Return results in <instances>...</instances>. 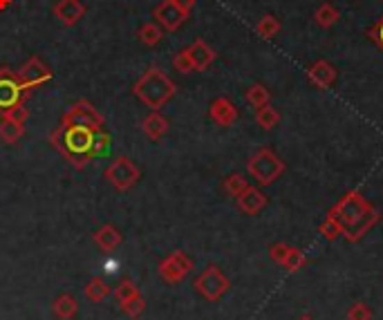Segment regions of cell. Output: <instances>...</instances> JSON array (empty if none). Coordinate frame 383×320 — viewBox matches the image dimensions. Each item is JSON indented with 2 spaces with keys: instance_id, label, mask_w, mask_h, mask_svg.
<instances>
[{
  "instance_id": "obj_4",
  "label": "cell",
  "mask_w": 383,
  "mask_h": 320,
  "mask_svg": "<svg viewBox=\"0 0 383 320\" xmlns=\"http://www.w3.org/2000/svg\"><path fill=\"white\" fill-rule=\"evenodd\" d=\"M247 170L260 186H271L276 179H280L285 175V162L271 148H260L258 153H253L249 157Z\"/></svg>"
},
{
  "instance_id": "obj_8",
  "label": "cell",
  "mask_w": 383,
  "mask_h": 320,
  "mask_svg": "<svg viewBox=\"0 0 383 320\" xmlns=\"http://www.w3.org/2000/svg\"><path fill=\"white\" fill-rule=\"evenodd\" d=\"M195 269L193 260L188 258L184 251H170L166 258L159 260L157 264V273L166 284H179L188 278V273Z\"/></svg>"
},
{
  "instance_id": "obj_7",
  "label": "cell",
  "mask_w": 383,
  "mask_h": 320,
  "mask_svg": "<svg viewBox=\"0 0 383 320\" xmlns=\"http://www.w3.org/2000/svg\"><path fill=\"white\" fill-rule=\"evenodd\" d=\"M29 94L31 92L18 79L16 72H12L7 66L0 68V114H5L14 105L25 103Z\"/></svg>"
},
{
  "instance_id": "obj_25",
  "label": "cell",
  "mask_w": 383,
  "mask_h": 320,
  "mask_svg": "<svg viewBox=\"0 0 383 320\" xmlns=\"http://www.w3.org/2000/svg\"><path fill=\"white\" fill-rule=\"evenodd\" d=\"M137 36H140V40L144 43L146 47H155L157 43L164 38V29L159 27L157 23H144L140 27V31H137Z\"/></svg>"
},
{
  "instance_id": "obj_3",
  "label": "cell",
  "mask_w": 383,
  "mask_h": 320,
  "mask_svg": "<svg viewBox=\"0 0 383 320\" xmlns=\"http://www.w3.org/2000/svg\"><path fill=\"white\" fill-rule=\"evenodd\" d=\"M175 83L159 68H148L133 85V94L151 110H162L175 97Z\"/></svg>"
},
{
  "instance_id": "obj_16",
  "label": "cell",
  "mask_w": 383,
  "mask_h": 320,
  "mask_svg": "<svg viewBox=\"0 0 383 320\" xmlns=\"http://www.w3.org/2000/svg\"><path fill=\"white\" fill-rule=\"evenodd\" d=\"M307 79H310V83L316 85L318 90H329L336 81V70L332 63L316 61L314 66L307 70Z\"/></svg>"
},
{
  "instance_id": "obj_26",
  "label": "cell",
  "mask_w": 383,
  "mask_h": 320,
  "mask_svg": "<svg viewBox=\"0 0 383 320\" xmlns=\"http://www.w3.org/2000/svg\"><path fill=\"white\" fill-rule=\"evenodd\" d=\"M247 186H249V181H247V177H244L242 173H231L229 177H225V181H222V188H225V193L229 197H233V199H236Z\"/></svg>"
},
{
  "instance_id": "obj_1",
  "label": "cell",
  "mask_w": 383,
  "mask_h": 320,
  "mask_svg": "<svg viewBox=\"0 0 383 320\" xmlns=\"http://www.w3.org/2000/svg\"><path fill=\"white\" fill-rule=\"evenodd\" d=\"M329 215H334L340 222L343 238L352 244L363 240L381 222V213L370 204V199L361 193V190H347V193L329 208Z\"/></svg>"
},
{
  "instance_id": "obj_21",
  "label": "cell",
  "mask_w": 383,
  "mask_h": 320,
  "mask_svg": "<svg viewBox=\"0 0 383 320\" xmlns=\"http://www.w3.org/2000/svg\"><path fill=\"white\" fill-rule=\"evenodd\" d=\"M83 296L88 298L90 303L101 305V303H105L112 296V289H110V284L105 282L103 278H90V282L83 287Z\"/></svg>"
},
{
  "instance_id": "obj_22",
  "label": "cell",
  "mask_w": 383,
  "mask_h": 320,
  "mask_svg": "<svg viewBox=\"0 0 383 320\" xmlns=\"http://www.w3.org/2000/svg\"><path fill=\"white\" fill-rule=\"evenodd\" d=\"M244 99H247V103L251 105V108H262V105H269V101H271V92L264 88V85H260V83H255V85H251V88L244 92Z\"/></svg>"
},
{
  "instance_id": "obj_18",
  "label": "cell",
  "mask_w": 383,
  "mask_h": 320,
  "mask_svg": "<svg viewBox=\"0 0 383 320\" xmlns=\"http://www.w3.org/2000/svg\"><path fill=\"white\" fill-rule=\"evenodd\" d=\"M168 119L159 112V110H153L151 114L146 116V119L142 121V132L148 137L151 142H159L162 137L168 132Z\"/></svg>"
},
{
  "instance_id": "obj_17",
  "label": "cell",
  "mask_w": 383,
  "mask_h": 320,
  "mask_svg": "<svg viewBox=\"0 0 383 320\" xmlns=\"http://www.w3.org/2000/svg\"><path fill=\"white\" fill-rule=\"evenodd\" d=\"M92 242L97 244L103 253H112L114 249L121 247L123 236H121V231L114 227V224H103V227L97 229V233L92 236Z\"/></svg>"
},
{
  "instance_id": "obj_11",
  "label": "cell",
  "mask_w": 383,
  "mask_h": 320,
  "mask_svg": "<svg viewBox=\"0 0 383 320\" xmlns=\"http://www.w3.org/2000/svg\"><path fill=\"white\" fill-rule=\"evenodd\" d=\"M16 74H18V79L23 81V85H25L29 92L40 88V85H45L52 79V70L38 56H29L23 63V68H20Z\"/></svg>"
},
{
  "instance_id": "obj_10",
  "label": "cell",
  "mask_w": 383,
  "mask_h": 320,
  "mask_svg": "<svg viewBox=\"0 0 383 320\" xmlns=\"http://www.w3.org/2000/svg\"><path fill=\"white\" fill-rule=\"evenodd\" d=\"M188 16H190L188 12H184L182 7L175 5V0H162V3L153 9L155 23L164 31H177L188 20Z\"/></svg>"
},
{
  "instance_id": "obj_37",
  "label": "cell",
  "mask_w": 383,
  "mask_h": 320,
  "mask_svg": "<svg viewBox=\"0 0 383 320\" xmlns=\"http://www.w3.org/2000/svg\"><path fill=\"white\" fill-rule=\"evenodd\" d=\"M287 251H290V244H285V242H278V244H271V249H269V258L276 262V264H280L285 262L287 258Z\"/></svg>"
},
{
  "instance_id": "obj_32",
  "label": "cell",
  "mask_w": 383,
  "mask_h": 320,
  "mask_svg": "<svg viewBox=\"0 0 383 320\" xmlns=\"http://www.w3.org/2000/svg\"><path fill=\"white\" fill-rule=\"evenodd\" d=\"M173 68H175V72H179V74H190V72H195L193 61H190V56H188V49H179L177 54L173 56Z\"/></svg>"
},
{
  "instance_id": "obj_15",
  "label": "cell",
  "mask_w": 383,
  "mask_h": 320,
  "mask_svg": "<svg viewBox=\"0 0 383 320\" xmlns=\"http://www.w3.org/2000/svg\"><path fill=\"white\" fill-rule=\"evenodd\" d=\"M186 49H188L190 61H193L195 72H204V70H209V68L213 66V61H216V49H213V47L209 45V43H206V40H202V38L193 40Z\"/></svg>"
},
{
  "instance_id": "obj_24",
  "label": "cell",
  "mask_w": 383,
  "mask_h": 320,
  "mask_svg": "<svg viewBox=\"0 0 383 320\" xmlns=\"http://www.w3.org/2000/svg\"><path fill=\"white\" fill-rule=\"evenodd\" d=\"M255 123H258L262 130H273V128L280 123V112L271 108V105H262V108L255 110Z\"/></svg>"
},
{
  "instance_id": "obj_36",
  "label": "cell",
  "mask_w": 383,
  "mask_h": 320,
  "mask_svg": "<svg viewBox=\"0 0 383 320\" xmlns=\"http://www.w3.org/2000/svg\"><path fill=\"white\" fill-rule=\"evenodd\" d=\"M368 38L375 43V45L383 52V16L377 20L375 25H372L370 29H368Z\"/></svg>"
},
{
  "instance_id": "obj_12",
  "label": "cell",
  "mask_w": 383,
  "mask_h": 320,
  "mask_svg": "<svg viewBox=\"0 0 383 320\" xmlns=\"http://www.w3.org/2000/svg\"><path fill=\"white\" fill-rule=\"evenodd\" d=\"M209 116H211V121L216 123V125L229 128V125H233V123L238 121L240 112H238L236 103H233L231 99L220 97L216 101H211V105H209Z\"/></svg>"
},
{
  "instance_id": "obj_34",
  "label": "cell",
  "mask_w": 383,
  "mask_h": 320,
  "mask_svg": "<svg viewBox=\"0 0 383 320\" xmlns=\"http://www.w3.org/2000/svg\"><path fill=\"white\" fill-rule=\"evenodd\" d=\"M110 135L105 130H99L97 137H94V153H97V157L101 155H108L110 153Z\"/></svg>"
},
{
  "instance_id": "obj_5",
  "label": "cell",
  "mask_w": 383,
  "mask_h": 320,
  "mask_svg": "<svg viewBox=\"0 0 383 320\" xmlns=\"http://www.w3.org/2000/svg\"><path fill=\"white\" fill-rule=\"evenodd\" d=\"M105 181L119 193H128L130 188H135L142 179V170L130 157H117L114 162L103 170Z\"/></svg>"
},
{
  "instance_id": "obj_13",
  "label": "cell",
  "mask_w": 383,
  "mask_h": 320,
  "mask_svg": "<svg viewBox=\"0 0 383 320\" xmlns=\"http://www.w3.org/2000/svg\"><path fill=\"white\" fill-rule=\"evenodd\" d=\"M236 204L244 215H258V213L267 206V195H264L258 186H247L236 197Z\"/></svg>"
},
{
  "instance_id": "obj_27",
  "label": "cell",
  "mask_w": 383,
  "mask_h": 320,
  "mask_svg": "<svg viewBox=\"0 0 383 320\" xmlns=\"http://www.w3.org/2000/svg\"><path fill=\"white\" fill-rule=\"evenodd\" d=\"M318 231H321V236H323L327 242H334V240H338L340 236H343V227H340V222H338L334 215H329V213H327V218L321 222V227H318Z\"/></svg>"
},
{
  "instance_id": "obj_23",
  "label": "cell",
  "mask_w": 383,
  "mask_h": 320,
  "mask_svg": "<svg viewBox=\"0 0 383 320\" xmlns=\"http://www.w3.org/2000/svg\"><path fill=\"white\" fill-rule=\"evenodd\" d=\"M314 18H316V23L321 25L323 29H329V27H334V25L338 23L340 12H338V9H336L332 3H323L321 7L316 9Z\"/></svg>"
},
{
  "instance_id": "obj_30",
  "label": "cell",
  "mask_w": 383,
  "mask_h": 320,
  "mask_svg": "<svg viewBox=\"0 0 383 320\" xmlns=\"http://www.w3.org/2000/svg\"><path fill=\"white\" fill-rule=\"evenodd\" d=\"M305 264H307V255H305V251L296 249V247H290V251H287V258H285V262H283L285 269L294 273V271H301Z\"/></svg>"
},
{
  "instance_id": "obj_29",
  "label": "cell",
  "mask_w": 383,
  "mask_h": 320,
  "mask_svg": "<svg viewBox=\"0 0 383 320\" xmlns=\"http://www.w3.org/2000/svg\"><path fill=\"white\" fill-rule=\"evenodd\" d=\"M142 291H140V287H137L133 280H121L119 284L114 287V291H112V296L117 298V303H128V300H133L135 296H140Z\"/></svg>"
},
{
  "instance_id": "obj_38",
  "label": "cell",
  "mask_w": 383,
  "mask_h": 320,
  "mask_svg": "<svg viewBox=\"0 0 383 320\" xmlns=\"http://www.w3.org/2000/svg\"><path fill=\"white\" fill-rule=\"evenodd\" d=\"M195 3H197V0H175V5H179V7H182L184 12H188V14L193 12Z\"/></svg>"
},
{
  "instance_id": "obj_28",
  "label": "cell",
  "mask_w": 383,
  "mask_h": 320,
  "mask_svg": "<svg viewBox=\"0 0 383 320\" xmlns=\"http://www.w3.org/2000/svg\"><path fill=\"white\" fill-rule=\"evenodd\" d=\"M255 31L262 36V38H273V36H278V31H280V20L276 18V16H271V14H267V16H262L260 20H258V25H255Z\"/></svg>"
},
{
  "instance_id": "obj_19",
  "label": "cell",
  "mask_w": 383,
  "mask_h": 320,
  "mask_svg": "<svg viewBox=\"0 0 383 320\" xmlns=\"http://www.w3.org/2000/svg\"><path fill=\"white\" fill-rule=\"evenodd\" d=\"M52 314L59 320H74L79 316V300L72 294H61L52 303Z\"/></svg>"
},
{
  "instance_id": "obj_40",
  "label": "cell",
  "mask_w": 383,
  "mask_h": 320,
  "mask_svg": "<svg viewBox=\"0 0 383 320\" xmlns=\"http://www.w3.org/2000/svg\"><path fill=\"white\" fill-rule=\"evenodd\" d=\"M298 320H314V318H312V316H307V314H305V316H301V318H298Z\"/></svg>"
},
{
  "instance_id": "obj_31",
  "label": "cell",
  "mask_w": 383,
  "mask_h": 320,
  "mask_svg": "<svg viewBox=\"0 0 383 320\" xmlns=\"http://www.w3.org/2000/svg\"><path fill=\"white\" fill-rule=\"evenodd\" d=\"M121 312L130 318V320H140L146 312V300H144V296H135L133 300H128V303H121Z\"/></svg>"
},
{
  "instance_id": "obj_39",
  "label": "cell",
  "mask_w": 383,
  "mask_h": 320,
  "mask_svg": "<svg viewBox=\"0 0 383 320\" xmlns=\"http://www.w3.org/2000/svg\"><path fill=\"white\" fill-rule=\"evenodd\" d=\"M9 5H12V0H0V12H3V9H7Z\"/></svg>"
},
{
  "instance_id": "obj_9",
  "label": "cell",
  "mask_w": 383,
  "mask_h": 320,
  "mask_svg": "<svg viewBox=\"0 0 383 320\" xmlns=\"http://www.w3.org/2000/svg\"><path fill=\"white\" fill-rule=\"evenodd\" d=\"M61 123H66V125H83V128H90V130L94 132H99L103 130V114L94 108V105L90 101H77V103H72L70 108L66 110V114L61 116Z\"/></svg>"
},
{
  "instance_id": "obj_2",
  "label": "cell",
  "mask_w": 383,
  "mask_h": 320,
  "mask_svg": "<svg viewBox=\"0 0 383 320\" xmlns=\"http://www.w3.org/2000/svg\"><path fill=\"white\" fill-rule=\"evenodd\" d=\"M94 137H97V132L90 130V128L59 123L50 132V144L66 157V162L72 168L83 170L97 157V153H94Z\"/></svg>"
},
{
  "instance_id": "obj_33",
  "label": "cell",
  "mask_w": 383,
  "mask_h": 320,
  "mask_svg": "<svg viewBox=\"0 0 383 320\" xmlns=\"http://www.w3.org/2000/svg\"><path fill=\"white\" fill-rule=\"evenodd\" d=\"M347 320H372V309L366 303H354L347 309Z\"/></svg>"
},
{
  "instance_id": "obj_20",
  "label": "cell",
  "mask_w": 383,
  "mask_h": 320,
  "mask_svg": "<svg viewBox=\"0 0 383 320\" xmlns=\"http://www.w3.org/2000/svg\"><path fill=\"white\" fill-rule=\"evenodd\" d=\"M25 123H18L7 119V116H0V142L7 144V146H14L25 137Z\"/></svg>"
},
{
  "instance_id": "obj_14",
  "label": "cell",
  "mask_w": 383,
  "mask_h": 320,
  "mask_svg": "<svg viewBox=\"0 0 383 320\" xmlns=\"http://www.w3.org/2000/svg\"><path fill=\"white\" fill-rule=\"evenodd\" d=\"M52 14H54L66 27H74L85 16V5L81 0H59L54 9H52Z\"/></svg>"
},
{
  "instance_id": "obj_35",
  "label": "cell",
  "mask_w": 383,
  "mask_h": 320,
  "mask_svg": "<svg viewBox=\"0 0 383 320\" xmlns=\"http://www.w3.org/2000/svg\"><path fill=\"white\" fill-rule=\"evenodd\" d=\"M0 116H7V119L18 121V123H27V119H29V110L25 108V103H20V105H14V108H9L5 114H0Z\"/></svg>"
},
{
  "instance_id": "obj_6",
  "label": "cell",
  "mask_w": 383,
  "mask_h": 320,
  "mask_svg": "<svg viewBox=\"0 0 383 320\" xmlns=\"http://www.w3.org/2000/svg\"><path fill=\"white\" fill-rule=\"evenodd\" d=\"M229 287H231L229 278L222 273V269L216 264L206 266V269L193 280L195 294H200L206 303H218L220 298H225L227 291H229Z\"/></svg>"
}]
</instances>
